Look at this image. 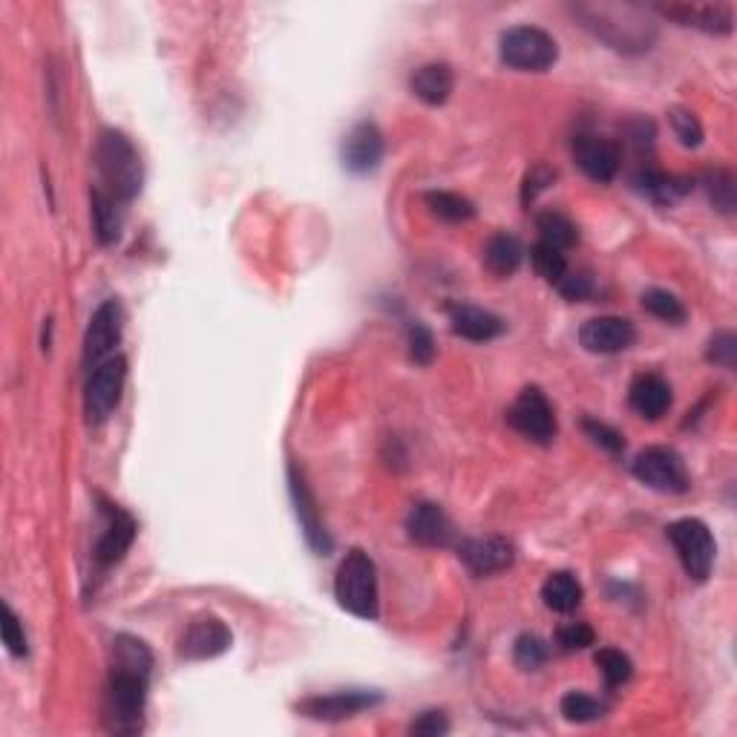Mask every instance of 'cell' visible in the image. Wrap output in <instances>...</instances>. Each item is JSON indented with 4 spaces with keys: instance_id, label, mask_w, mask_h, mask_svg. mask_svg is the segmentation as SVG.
<instances>
[{
    "instance_id": "1",
    "label": "cell",
    "mask_w": 737,
    "mask_h": 737,
    "mask_svg": "<svg viewBox=\"0 0 737 737\" xmlns=\"http://www.w3.org/2000/svg\"><path fill=\"white\" fill-rule=\"evenodd\" d=\"M574 15L590 35H597L617 53H648L657 41V24L636 7H608V3H579Z\"/></svg>"
},
{
    "instance_id": "2",
    "label": "cell",
    "mask_w": 737,
    "mask_h": 737,
    "mask_svg": "<svg viewBox=\"0 0 737 737\" xmlns=\"http://www.w3.org/2000/svg\"><path fill=\"white\" fill-rule=\"evenodd\" d=\"M95 164L104 179V191L118 203H133L141 194V182H145V168H141V156L130 139L122 130L99 133L95 141Z\"/></svg>"
},
{
    "instance_id": "3",
    "label": "cell",
    "mask_w": 737,
    "mask_h": 737,
    "mask_svg": "<svg viewBox=\"0 0 737 737\" xmlns=\"http://www.w3.org/2000/svg\"><path fill=\"white\" fill-rule=\"evenodd\" d=\"M150 675L130 668H110L107 691H104V721L113 735H136L141 732L145 703H148Z\"/></svg>"
},
{
    "instance_id": "4",
    "label": "cell",
    "mask_w": 737,
    "mask_h": 737,
    "mask_svg": "<svg viewBox=\"0 0 737 737\" xmlns=\"http://www.w3.org/2000/svg\"><path fill=\"white\" fill-rule=\"evenodd\" d=\"M334 597L360 620H378V571L369 553L349 551L334 576Z\"/></svg>"
},
{
    "instance_id": "5",
    "label": "cell",
    "mask_w": 737,
    "mask_h": 737,
    "mask_svg": "<svg viewBox=\"0 0 737 737\" xmlns=\"http://www.w3.org/2000/svg\"><path fill=\"white\" fill-rule=\"evenodd\" d=\"M502 61L513 70L521 72H544L551 70L556 58H560V47L553 35H548L539 26H513L502 35L498 44Z\"/></svg>"
},
{
    "instance_id": "6",
    "label": "cell",
    "mask_w": 737,
    "mask_h": 737,
    "mask_svg": "<svg viewBox=\"0 0 737 737\" xmlns=\"http://www.w3.org/2000/svg\"><path fill=\"white\" fill-rule=\"evenodd\" d=\"M666 533L668 542L675 544L686 574L691 579H698V583H706L709 576H712L714 553H717V544H714V536L706 521L680 519L675 525H668Z\"/></svg>"
},
{
    "instance_id": "7",
    "label": "cell",
    "mask_w": 737,
    "mask_h": 737,
    "mask_svg": "<svg viewBox=\"0 0 737 737\" xmlns=\"http://www.w3.org/2000/svg\"><path fill=\"white\" fill-rule=\"evenodd\" d=\"M125 381L127 360L122 355H113L90 372L84 389V410L90 424H104L113 415V410L122 401V392H125Z\"/></svg>"
},
{
    "instance_id": "8",
    "label": "cell",
    "mask_w": 737,
    "mask_h": 737,
    "mask_svg": "<svg viewBox=\"0 0 737 737\" xmlns=\"http://www.w3.org/2000/svg\"><path fill=\"white\" fill-rule=\"evenodd\" d=\"M507 424L519 435H525L528 441L542 444V447L553 444L556 438V415H553L551 401L536 387L521 389V395L507 410Z\"/></svg>"
},
{
    "instance_id": "9",
    "label": "cell",
    "mask_w": 737,
    "mask_h": 737,
    "mask_svg": "<svg viewBox=\"0 0 737 737\" xmlns=\"http://www.w3.org/2000/svg\"><path fill=\"white\" fill-rule=\"evenodd\" d=\"M636 482L657 493H686L689 490V473H686L683 458L668 447H648L634 458Z\"/></svg>"
},
{
    "instance_id": "10",
    "label": "cell",
    "mask_w": 737,
    "mask_h": 737,
    "mask_svg": "<svg viewBox=\"0 0 737 737\" xmlns=\"http://www.w3.org/2000/svg\"><path fill=\"white\" fill-rule=\"evenodd\" d=\"M122 332H125V311L116 297L113 300H104L99 309H95L90 326L84 334V366L93 372L95 366L104 364L113 357L116 346L122 343Z\"/></svg>"
},
{
    "instance_id": "11",
    "label": "cell",
    "mask_w": 737,
    "mask_h": 737,
    "mask_svg": "<svg viewBox=\"0 0 737 737\" xmlns=\"http://www.w3.org/2000/svg\"><path fill=\"white\" fill-rule=\"evenodd\" d=\"M381 700L383 694L375 689H343L303 700L297 709L311 721H343V717H355L366 709H375Z\"/></svg>"
},
{
    "instance_id": "12",
    "label": "cell",
    "mask_w": 737,
    "mask_h": 737,
    "mask_svg": "<svg viewBox=\"0 0 737 737\" xmlns=\"http://www.w3.org/2000/svg\"><path fill=\"white\" fill-rule=\"evenodd\" d=\"M383 133L375 122H357L346 136H343L341 145V159L343 168L355 176H366L372 173L383 159Z\"/></svg>"
},
{
    "instance_id": "13",
    "label": "cell",
    "mask_w": 737,
    "mask_h": 737,
    "mask_svg": "<svg viewBox=\"0 0 737 737\" xmlns=\"http://www.w3.org/2000/svg\"><path fill=\"white\" fill-rule=\"evenodd\" d=\"M231 648V631L217 617H196L179 636V657L185 660H210Z\"/></svg>"
},
{
    "instance_id": "14",
    "label": "cell",
    "mask_w": 737,
    "mask_h": 737,
    "mask_svg": "<svg viewBox=\"0 0 737 737\" xmlns=\"http://www.w3.org/2000/svg\"><path fill=\"white\" fill-rule=\"evenodd\" d=\"M574 159L583 168V173L599 185H606L617 176L622 162V150L613 139L606 136H594V133H583L574 139Z\"/></svg>"
},
{
    "instance_id": "15",
    "label": "cell",
    "mask_w": 737,
    "mask_h": 737,
    "mask_svg": "<svg viewBox=\"0 0 737 737\" xmlns=\"http://www.w3.org/2000/svg\"><path fill=\"white\" fill-rule=\"evenodd\" d=\"M458 560L464 562L467 571L475 576L502 574L513 565V544L498 536H484V539H467L458 544Z\"/></svg>"
},
{
    "instance_id": "16",
    "label": "cell",
    "mask_w": 737,
    "mask_h": 737,
    "mask_svg": "<svg viewBox=\"0 0 737 737\" xmlns=\"http://www.w3.org/2000/svg\"><path fill=\"white\" fill-rule=\"evenodd\" d=\"M634 323L625 318H594L579 329V343L594 355H617L634 346Z\"/></svg>"
},
{
    "instance_id": "17",
    "label": "cell",
    "mask_w": 737,
    "mask_h": 737,
    "mask_svg": "<svg viewBox=\"0 0 737 737\" xmlns=\"http://www.w3.org/2000/svg\"><path fill=\"white\" fill-rule=\"evenodd\" d=\"M288 484H291V498H295V510L297 519H300V528L306 533V542L311 544V551H318L320 556H326L332 553V539H329L326 528H323V521H320V510L318 502L311 496L309 484L300 473H297V467H291V473H288Z\"/></svg>"
},
{
    "instance_id": "18",
    "label": "cell",
    "mask_w": 737,
    "mask_h": 737,
    "mask_svg": "<svg viewBox=\"0 0 737 737\" xmlns=\"http://www.w3.org/2000/svg\"><path fill=\"white\" fill-rule=\"evenodd\" d=\"M406 533L424 548H447L452 542V521L438 505L421 502L406 516Z\"/></svg>"
},
{
    "instance_id": "19",
    "label": "cell",
    "mask_w": 737,
    "mask_h": 737,
    "mask_svg": "<svg viewBox=\"0 0 737 737\" xmlns=\"http://www.w3.org/2000/svg\"><path fill=\"white\" fill-rule=\"evenodd\" d=\"M629 404L640 418L660 421L671 410V387L663 375H636L629 389Z\"/></svg>"
},
{
    "instance_id": "20",
    "label": "cell",
    "mask_w": 737,
    "mask_h": 737,
    "mask_svg": "<svg viewBox=\"0 0 737 737\" xmlns=\"http://www.w3.org/2000/svg\"><path fill=\"white\" fill-rule=\"evenodd\" d=\"M666 18H675L677 24L694 26V30L712 32V35H729L735 30V15L729 7H689V3H675V7H660Z\"/></svg>"
},
{
    "instance_id": "21",
    "label": "cell",
    "mask_w": 737,
    "mask_h": 737,
    "mask_svg": "<svg viewBox=\"0 0 737 737\" xmlns=\"http://www.w3.org/2000/svg\"><path fill=\"white\" fill-rule=\"evenodd\" d=\"M133 539H136V521H133L130 513L118 510V507H110V525L107 530H104L99 548H95V560H99V565L110 567L125 560V553L130 551Z\"/></svg>"
},
{
    "instance_id": "22",
    "label": "cell",
    "mask_w": 737,
    "mask_h": 737,
    "mask_svg": "<svg viewBox=\"0 0 737 737\" xmlns=\"http://www.w3.org/2000/svg\"><path fill=\"white\" fill-rule=\"evenodd\" d=\"M450 323L452 332H456L458 337H464V341L473 343H487L505 332L502 318H496V314L487 309H479V306H452Z\"/></svg>"
},
{
    "instance_id": "23",
    "label": "cell",
    "mask_w": 737,
    "mask_h": 737,
    "mask_svg": "<svg viewBox=\"0 0 737 737\" xmlns=\"http://www.w3.org/2000/svg\"><path fill=\"white\" fill-rule=\"evenodd\" d=\"M452 87H456V78H452V70L447 64H424L410 78L412 95L418 102L429 104V107L447 104V99L452 95Z\"/></svg>"
},
{
    "instance_id": "24",
    "label": "cell",
    "mask_w": 737,
    "mask_h": 737,
    "mask_svg": "<svg viewBox=\"0 0 737 737\" xmlns=\"http://www.w3.org/2000/svg\"><path fill=\"white\" fill-rule=\"evenodd\" d=\"M634 187L643 196H648L652 203L675 205L677 199H683L691 191V179L671 176V173H663L657 168H643L634 176Z\"/></svg>"
},
{
    "instance_id": "25",
    "label": "cell",
    "mask_w": 737,
    "mask_h": 737,
    "mask_svg": "<svg viewBox=\"0 0 737 737\" xmlns=\"http://www.w3.org/2000/svg\"><path fill=\"white\" fill-rule=\"evenodd\" d=\"M521 256H525L521 242L507 231L493 233L487 240V245H484V265H487V272L496 274V277H513V274L519 272Z\"/></svg>"
},
{
    "instance_id": "26",
    "label": "cell",
    "mask_w": 737,
    "mask_h": 737,
    "mask_svg": "<svg viewBox=\"0 0 737 737\" xmlns=\"http://www.w3.org/2000/svg\"><path fill=\"white\" fill-rule=\"evenodd\" d=\"M542 599L551 611L571 613L579 608V602H583V585H579V579H576L574 574L556 571V574H551L544 579Z\"/></svg>"
},
{
    "instance_id": "27",
    "label": "cell",
    "mask_w": 737,
    "mask_h": 737,
    "mask_svg": "<svg viewBox=\"0 0 737 737\" xmlns=\"http://www.w3.org/2000/svg\"><path fill=\"white\" fill-rule=\"evenodd\" d=\"M93 228L95 237L102 245H113L122 237V217H118V199L102 191V187H95L93 191Z\"/></svg>"
},
{
    "instance_id": "28",
    "label": "cell",
    "mask_w": 737,
    "mask_h": 737,
    "mask_svg": "<svg viewBox=\"0 0 737 737\" xmlns=\"http://www.w3.org/2000/svg\"><path fill=\"white\" fill-rule=\"evenodd\" d=\"M536 228H539V237H542L539 242H544V245H551V249L556 251L571 249V245H576V240H579L576 226L565 217V214H560V210H544V214H539Z\"/></svg>"
},
{
    "instance_id": "29",
    "label": "cell",
    "mask_w": 737,
    "mask_h": 737,
    "mask_svg": "<svg viewBox=\"0 0 737 737\" xmlns=\"http://www.w3.org/2000/svg\"><path fill=\"white\" fill-rule=\"evenodd\" d=\"M703 187H706L709 203L714 208L732 217L737 208V179L729 168H714V171L703 173Z\"/></svg>"
},
{
    "instance_id": "30",
    "label": "cell",
    "mask_w": 737,
    "mask_h": 737,
    "mask_svg": "<svg viewBox=\"0 0 737 737\" xmlns=\"http://www.w3.org/2000/svg\"><path fill=\"white\" fill-rule=\"evenodd\" d=\"M110 668H130V671H141V675H150L153 668V654L141 640L136 636H116L113 643V666Z\"/></svg>"
},
{
    "instance_id": "31",
    "label": "cell",
    "mask_w": 737,
    "mask_h": 737,
    "mask_svg": "<svg viewBox=\"0 0 737 737\" xmlns=\"http://www.w3.org/2000/svg\"><path fill=\"white\" fill-rule=\"evenodd\" d=\"M427 205L435 217L444 219V222H470L475 217V205L461 194H452V191H429Z\"/></svg>"
},
{
    "instance_id": "32",
    "label": "cell",
    "mask_w": 737,
    "mask_h": 737,
    "mask_svg": "<svg viewBox=\"0 0 737 737\" xmlns=\"http://www.w3.org/2000/svg\"><path fill=\"white\" fill-rule=\"evenodd\" d=\"M643 309L648 311V314H654L657 320H663V323H675V326H680V323H686V306L677 300L671 291H663V288H648L643 295Z\"/></svg>"
},
{
    "instance_id": "33",
    "label": "cell",
    "mask_w": 737,
    "mask_h": 737,
    "mask_svg": "<svg viewBox=\"0 0 737 737\" xmlns=\"http://www.w3.org/2000/svg\"><path fill=\"white\" fill-rule=\"evenodd\" d=\"M530 263H533V272L539 274L542 280L553 283V286H560L562 277L571 272V268H567L565 254L551 249V245H544V242H536L533 249H530Z\"/></svg>"
},
{
    "instance_id": "34",
    "label": "cell",
    "mask_w": 737,
    "mask_h": 737,
    "mask_svg": "<svg viewBox=\"0 0 737 737\" xmlns=\"http://www.w3.org/2000/svg\"><path fill=\"white\" fill-rule=\"evenodd\" d=\"M594 663H597L599 675H602V680H606L611 689L629 683L631 675H634V666H631L629 654H622L620 648H599Z\"/></svg>"
},
{
    "instance_id": "35",
    "label": "cell",
    "mask_w": 737,
    "mask_h": 737,
    "mask_svg": "<svg viewBox=\"0 0 737 737\" xmlns=\"http://www.w3.org/2000/svg\"><path fill=\"white\" fill-rule=\"evenodd\" d=\"M562 714L567 723H594L606 714V706L585 691H567L562 698Z\"/></svg>"
},
{
    "instance_id": "36",
    "label": "cell",
    "mask_w": 737,
    "mask_h": 737,
    "mask_svg": "<svg viewBox=\"0 0 737 737\" xmlns=\"http://www.w3.org/2000/svg\"><path fill=\"white\" fill-rule=\"evenodd\" d=\"M551 657V648L544 643L542 636L536 634H521L516 640V648H513V660L516 666L525 668V671H536V668H542Z\"/></svg>"
},
{
    "instance_id": "37",
    "label": "cell",
    "mask_w": 737,
    "mask_h": 737,
    "mask_svg": "<svg viewBox=\"0 0 737 737\" xmlns=\"http://www.w3.org/2000/svg\"><path fill=\"white\" fill-rule=\"evenodd\" d=\"M668 122H671V130H675L683 148H700L703 145V125L691 110L671 107L668 110Z\"/></svg>"
},
{
    "instance_id": "38",
    "label": "cell",
    "mask_w": 737,
    "mask_h": 737,
    "mask_svg": "<svg viewBox=\"0 0 737 737\" xmlns=\"http://www.w3.org/2000/svg\"><path fill=\"white\" fill-rule=\"evenodd\" d=\"M594 640H597V634H594V629H590L588 622H565V625L556 631V645H560L565 654L585 652V648L594 645Z\"/></svg>"
},
{
    "instance_id": "39",
    "label": "cell",
    "mask_w": 737,
    "mask_h": 737,
    "mask_svg": "<svg viewBox=\"0 0 737 737\" xmlns=\"http://www.w3.org/2000/svg\"><path fill=\"white\" fill-rule=\"evenodd\" d=\"M706 357L709 364L714 366H723V369H735L737 364V337L732 332H717L709 341V349H706Z\"/></svg>"
},
{
    "instance_id": "40",
    "label": "cell",
    "mask_w": 737,
    "mask_h": 737,
    "mask_svg": "<svg viewBox=\"0 0 737 737\" xmlns=\"http://www.w3.org/2000/svg\"><path fill=\"white\" fill-rule=\"evenodd\" d=\"M556 182V171L553 168H548V164H533L528 173H525V182H521V203L530 205L536 203V196L542 194V191H548V187Z\"/></svg>"
},
{
    "instance_id": "41",
    "label": "cell",
    "mask_w": 737,
    "mask_h": 737,
    "mask_svg": "<svg viewBox=\"0 0 737 737\" xmlns=\"http://www.w3.org/2000/svg\"><path fill=\"white\" fill-rule=\"evenodd\" d=\"M3 645H7L12 657H26V652H30L26 648L24 625H21L18 613L9 606H3Z\"/></svg>"
},
{
    "instance_id": "42",
    "label": "cell",
    "mask_w": 737,
    "mask_h": 737,
    "mask_svg": "<svg viewBox=\"0 0 737 737\" xmlns=\"http://www.w3.org/2000/svg\"><path fill=\"white\" fill-rule=\"evenodd\" d=\"M410 357L421 366L433 364L435 341H433V332H429L424 323H412L410 326Z\"/></svg>"
},
{
    "instance_id": "43",
    "label": "cell",
    "mask_w": 737,
    "mask_h": 737,
    "mask_svg": "<svg viewBox=\"0 0 737 737\" xmlns=\"http://www.w3.org/2000/svg\"><path fill=\"white\" fill-rule=\"evenodd\" d=\"M585 433L590 435V441L599 444V447L611 452V456H620V452L625 450V438H622V435L613 427L602 424V421H594V418L585 421Z\"/></svg>"
},
{
    "instance_id": "44",
    "label": "cell",
    "mask_w": 737,
    "mask_h": 737,
    "mask_svg": "<svg viewBox=\"0 0 737 737\" xmlns=\"http://www.w3.org/2000/svg\"><path fill=\"white\" fill-rule=\"evenodd\" d=\"M450 732V721L444 712H424L418 714L410 726V735L415 737H441Z\"/></svg>"
},
{
    "instance_id": "45",
    "label": "cell",
    "mask_w": 737,
    "mask_h": 737,
    "mask_svg": "<svg viewBox=\"0 0 737 737\" xmlns=\"http://www.w3.org/2000/svg\"><path fill=\"white\" fill-rule=\"evenodd\" d=\"M625 133H629V141L634 145L636 153H645V150H652L654 145V125L652 122H631L629 127H625Z\"/></svg>"
},
{
    "instance_id": "46",
    "label": "cell",
    "mask_w": 737,
    "mask_h": 737,
    "mask_svg": "<svg viewBox=\"0 0 737 737\" xmlns=\"http://www.w3.org/2000/svg\"><path fill=\"white\" fill-rule=\"evenodd\" d=\"M556 288H560L562 297H567V300H585V297L590 295V280L583 277V274L567 272Z\"/></svg>"
}]
</instances>
